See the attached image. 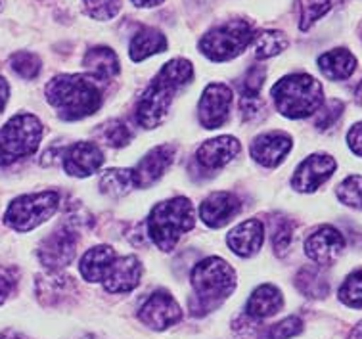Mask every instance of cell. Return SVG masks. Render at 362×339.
I'll return each mask as SVG.
<instances>
[{
    "label": "cell",
    "instance_id": "obj_1",
    "mask_svg": "<svg viewBox=\"0 0 362 339\" xmlns=\"http://www.w3.org/2000/svg\"><path fill=\"white\" fill-rule=\"evenodd\" d=\"M192 79H194V67L188 59L173 58L171 62H167L159 69L152 85L146 88L144 94L136 102V111H134L136 123L142 129L159 127L167 119V113L177 92L186 85H190Z\"/></svg>",
    "mask_w": 362,
    "mask_h": 339
},
{
    "label": "cell",
    "instance_id": "obj_2",
    "mask_svg": "<svg viewBox=\"0 0 362 339\" xmlns=\"http://www.w3.org/2000/svg\"><path fill=\"white\" fill-rule=\"evenodd\" d=\"M48 104L64 121H79L102 108V91L90 75H58L45 88Z\"/></svg>",
    "mask_w": 362,
    "mask_h": 339
},
{
    "label": "cell",
    "instance_id": "obj_3",
    "mask_svg": "<svg viewBox=\"0 0 362 339\" xmlns=\"http://www.w3.org/2000/svg\"><path fill=\"white\" fill-rule=\"evenodd\" d=\"M190 282L194 289L192 314L204 316L230 297L236 287V272L221 257H207L192 268Z\"/></svg>",
    "mask_w": 362,
    "mask_h": 339
},
{
    "label": "cell",
    "instance_id": "obj_4",
    "mask_svg": "<svg viewBox=\"0 0 362 339\" xmlns=\"http://www.w3.org/2000/svg\"><path fill=\"white\" fill-rule=\"evenodd\" d=\"M146 224L150 240L161 251H173L178 240L196 226V209L188 197H171L153 205Z\"/></svg>",
    "mask_w": 362,
    "mask_h": 339
},
{
    "label": "cell",
    "instance_id": "obj_5",
    "mask_svg": "<svg viewBox=\"0 0 362 339\" xmlns=\"http://www.w3.org/2000/svg\"><path fill=\"white\" fill-rule=\"evenodd\" d=\"M270 94L276 110L288 119L310 117L324 104L322 85L307 73H293L280 79Z\"/></svg>",
    "mask_w": 362,
    "mask_h": 339
},
{
    "label": "cell",
    "instance_id": "obj_6",
    "mask_svg": "<svg viewBox=\"0 0 362 339\" xmlns=\"http://www.w3.org/2000/svg\"><path fill=\"white\" fill-rule=\"evenodd\" d=\"M42 123L33 113H18L0 129V165L6 167L33 156L42 140Z\"/></svg>",
    "mask_w": 362,
    "mask_h": 339
},
{
    "label": "cell",
    "instance_id": "obj_7",
    "mask_svg": "<svg viewBox=\"0 0 362 339\" xmlns=\"http://www.w3.org/2000/svg\"><path fill=\"white\" fill-rule=\"evenodd\" d=\"M253 29L250 21L230 20L213 27L209 33L199 40V50L211 62H228L245 52V48L253 42Z\"/></svg>",
    "mask_w": 362,
    "mask_h": 339
},
{
    "label": "cell",
    "instance_id": "obj_8",
    "mask_svg": "<svg viewBox=\"0 0 362 339\" xmlns=\"http://www.w3.org/2000/svg\"><path fill=\"white\" fill-rule=\"evenodd\" d=\"M58 207L59 194L56 190L25 194V196L16 197L8 205L6 213H4V222L16 232H31L42 222L52 219Z\"/></svg>",
    "mask_w": 362,
    "mask_h": 339
},
{
    "label": "cell",
    "instance_id": "obj_9",
    "mask_svg": "<svg viewBox=\"0 0 362 339\" xmlns=\"http://www.w3.org/2000/svg\"><path fill=\"white\" fill-rule=\"evenodd\" d=\"M77 243H79V234L73 226H59L48 234L39 246V261L50 270V272H59L62 268L69 267L75 257H77Z\"/></svg>",
    "mask_w": 362,
    "mask_h": 339
},
{
    "label": "cell",
    "instance_id": "obj_10",
    "mask_svg": "<svg viewBox=\"0 0 362 339\" xmlns=\"http://www.w3.org/2000/svg\"><path fill=\"white\" fill-rule=\"evenodd\" d=\"M139 320L152 330H167L182 320V309L169 292L159 289L148 295L139 309Z\"/></svg>",
    "mask_w": 362,
    "mask_h": 339
},
{
    "label": "cell",
    "instance_id": "obj_11",
    "mask_svg": "<svg viewBox=\"0 0 362 339\" xmlns=\"http://www.w3.org/2000/svg\"><path fill=\"white\" fill-rule=\"evenodd\" d=\"M232 91L224 83H211L205 86L198 104L199 125L207 131L221 129L230 115Z\"/></svg>",
    "mask_w": 362,
    "mask_h": 339
},
{
    "label": "cell",
    "instance_id": "obj_12",
    "mask_svg": "<svg viewBox=\"0 0 362 339\" xmlns=\"http://www.w3.org/2000/svg\"><path fill=\"white\" fill-rule=\"evenodd\" d=\"M336 159L328 154H313L297 165L293 178H291V188L310 194L320 188L329 176L336 173Z\"/></svg>",
    "mask_w": 362,
    "mask_h": 339
},
{
    "label": "cell",
    "instance_id": "obj_13",
    "mask_svg": "<svg viewBox=\"0 0 362 339\" xmlns=\"http://www.w3.org/2000/svg\"><path fill=\"white\" fill-rule=\"evenodd\" d=\"M345 238L337 229L324 224L305 240V253L318 267H329L343 253Z\"/></svg>",
    "mask_w": 362,
    "mask_h": 339
},
{
    "label": "cell",
    "instance_id": "obj_14",
    "mask_svg": "<svg viewBox=\"0 0 362 339\" xmlns=\"http://www.w3.org/2000/svg\"><path fill=\"white\" fill-rule=\"evenodd\" d=\"M62 161H64V171L67 175L85 178V176L94 175L104 165L105 156L98 144L75 142L67 146L66 151L62 154Z\"/></svg>",
    "mask_w": 362,
    "mask_h": 339
},
{
    "label": "cell",
    "instance_id": "obj_15",
    "mask_svg": "<svg viewBox=\"0 0 362 339\" xmlns=\"http://www.w3.org/2000/svg\"><path fill=\"white\" fill-rule=\"evenodd\" d=\"M175 156H177V146H173V144H161L148 151L140 159L139 165L132 169L136 188H150L152 184L158 183L173 165Z\"/></svg>",
    "mask_w": 362,
    "mask_h": 339
},
{
    "label": "cell",
    "instance_id": "obj_16",
    "mask_svg": "<svg viewBox=\"0 0 362 339\" xmlns=\"http://www.w3.org/2000/svg\"><path fill=\"white\" fill-rule=\"evenodd\" d=\"M242 211V202L236 194L232 192H213L205 197L199 205V219L209 226V229H221L224 224L234 219Z\"/></svg>",
    "mask_w": 362,
    "mask_h": 339
},
{
    "label": "cell",
    "instance_id": "obj_17",
    "mask_svg": "<svg viewBox=\"0 0 362 339\" xmlns=\"http://www.w3.org/2000/svg\"><path fill=\"white\" fill-rule=\"evenodd\" d=\"M242 150V144L234 137H217L205 140L196 151V161L202 169L215 171L223 169L226 165L236 159V156Z\"/></svg>",
    "mask_w": 362,
    "mask_h": 339
},
{
    "label": "cell",
    "instance_id": "obj_18",
    "mask_svg": "<svg viewBox=\"0 0 362 339\" xmlns=\"http://www.w3.org/2000/svg\"><path fill=\"white\" fill-rule=\"evenodd\" d=\"M251 157L263 167H278L291 151V137L282 131H270L259 134L251 142Z\"/></svg>",
    "mask_w": 362,
    "mask_h": 339
},
{
    "label": "cell",
    "instance_id": "obj_19",
    "mask_svg": "<svg viewBox=\"0 0 362 339\" xmlns=\"http://www.w3.org/2000/svg\"><path fill=\"white\" fill-rule=\"evenodd\" d=\"M142 263L134 255L117 257L110 272L104 278V289L107 294H129L140 284Z\"/></svg>",
    "mask_w": 362,
    "mask_h": 339
},
{
    "label": "cell",
    "instance_id": "obj_20",
    "mask_svg": "<svg viewBox=\"0 0 362 339\" xmlns=\"http://www.w3.org/2000/svg\"><path fill=\"white\" fill-rule=\"evenodd\" d=\"M263 241L264 226L259 219H247V221L240 222L226 236V243L232 249V253L244 257V259L257 255L259 249L263 248Z\"/></svg>",
    "mask_w": 362,
    "mask_h": 339
},
{
    "label": "cell",
    "instance_id": "obj_21",
    "mask_svg": "<svg viewBox=\"0 0 362 339\" xmlns=\"http://www.w3.org/2000/svg\"><path fill=\"white\" fill-rule=\"evenodd\" d=\"M117 251L110 246H96L90 248L83 255V259L79 263L81 276L90 284L96 282H104V278L110 272V268L115 261H117Z\"/></svg>",
    "mask_w": 362,
    "mask_h": 339
},
{
    "label": "cell",
    "instance_id": "obj_22",
    "mask_svg": "<svg viewBox=\"0 0 362 339\" xmlns=\"http://www.w3.org/2000/svg\"><path fill=\"white\" fill-rule=\"evenodd\" d=\"M284 306V295L276 286L263 284L259 286L245 303V314L253 320H264L280 313Z\"/></svg>",
    "mask_w": 362,
    "mask_h": 339
},
{
    "label": "cell",
    "instance_id": "obj_23",
    "mask_svg": "<svg viewBox=\"0 0 362 339\" xmlns=\"http://www.w3.org/2000/svg\"><path fill=\"white\" fill-rule=\"evenodd\" d=\"M83 66L94 81H112L121 71L117 54L107 46H94L90 50H86Z\"/></svg>",
    "mask_w": 362,
    "mask_h": 339
},
{
    "label": "cell",
    "instance_id": "obj_24",
    "mask_svg": "<svg viewBox=\"0 0 362 339\" xmlns=\"http://www.w3.org/2000/svg\"><path fill=\"white\" fill-rule=\"evenodd\" d=\"M318 69L329 81H343L355 73L356 58L347 48H336L318 58Z\"/></svg>",
    "mask_w": 362,
    "mask_h": 339
},
{
    "label": "cell",
    "instance_id": "obj_25",
    "mask_svg": "<svg viewBox=\"0 0 362 339\" xmlns=\"http://www.w3.org/2000/svg\"><path fill=\"white\" fill-rule=\"evenodd\" d=\"M167 39L165 35L158 29L152 27H142L139 33L134 35L129 46V54H131L132 62H144L146 58H150L153 54H159L167 50Z\"/></svg>",
    "mask_w": 362,
    "mask_h": 339
},
{
    "label": "cell",
    "instance_id": "obj_26",
    "mask_svg": "<svg viewBox=\"0 0 362 339\" xmlns=\"http://www.w3.org/2000/svg\"><path fill=\"white\" fill-rule=\"evenodd\" d=\"M75 282L69 276H62L58 272L48 274V276H40L37 282V292L42 303L47 305H58L62 301L75 294Z\"/></svg>",
    "mask_w": 362,
    "mask_h": 339
},
{
    "label": "cell",
    "instance_id": "obj_27",
    "mask_svg": "<svg viewBox=\"0 0 362 339\" xmlns=\"http://www.w3.org/2000/svg\"><path fill=\"white\" fill-rule=\"evenodd\" d=\"M132 188H136L132 169H107L100 176V192L105 196L123 197Z\"/></svg>",
    "mask_w": 362,
    "mask_h": 339
},
{
    "label": "cell",
    "instance_id": "obj_28",
    "mask_svg": "<svg viewBox=\"0 0 362 339\" xmlns=\"http://www.w3.org/2000/svg\"><path fill=\"white\" fill-rule=\"evenodd\" d=\"M296 286L307 297L322 299L329 294V282L318 267H303L296 276Z\"/></svg>",
    "mask_w": 362,
    "mask_h": 339
},
{
    "label": "cell",
    "instance_id": "obj_29",
    "mask_svg": "<svg viewBox=\"0 0 362 339\" xmlns=\"http://www.w3.org/2000/svg\"><path fill=\"white\" fill-rule=\"evenodd\" d=\"M339 0H296L297 13H299V29L309 31L316 21L324 18Z\"/></svg>",
    "mask_w": 362,
    "mask_h": 339
},
{
    "label": "cell",
    "instance_id": "obj_30",
    "mask_svg": "<svg viewBox=\"0 0 362 339\" xmlns=\"http://www.w3.org/2000/svg\"><path fill=\"white\" fill-rule=\"evenodd\" d=\"M132 137H134L132 129L121 119H112L107 123L100 125L96 131V138L110 148H125L131 144Z\"/></svg>",
    "mask_w": 362,
    "mask_h": 339
},
{
    "label": "cell",
    "instance_id": "obj_31",
    "mask_svg": "<svg viewBox=\"0 0 362 339\" xmlns=\"http://www.w3.org/2000/svg\"><path fill=\"white\" fill-rule=\"evenodd\" d=\"M253 45H255V56L259 59H269L274 58L278 54H282L290 40L288 37L282 33V31H263V33H257L253 37Z\"/></svg>",
    "mask_w": 362,
    "mask_h": 339
},
{
    "label": "cell",
    "instance_id": "obj_32",
    "mask_svg": "<svg viewBox=\"0 0 362 339\" xmlns=\"http://www.w3.org/2000/svg\"><path fill=\"white\" fill-rule=\"evenodd\" d=\"M337 200L353 209H362V176L351 175L336 190Z\"/></svg>",
    "mask_w": 362,
    "mask_h": 339
},
{
    "label": "cell",
    "instance_id": "obj_33",
    "mask_svg": "<svg viewBox=\"0 0 362 339\" xmlns=\"http://www.w3.org/2000/svg\"><path fill=\"white\" fill-rule=\"evenodd\" d=\"M10 67H12V71L18 73L20 77L31 81V79L39 77L42 64H40V58L37 54L21 50V52H16L12 58H10Z\"/></svg>",
    "mask_w": 362,
    "mask_h": 339
},
{
    "label": "cell",
    "instance_id": "obj_34",
    "mask_svg": "<svg viewBox=\"0 0 362 339\" xmlns=\"http://www.w3.org/2000/svg\"><path fill=\"white\" fill-rule=\"evenodd\" d=\"M339 301L351 309H362V268L345 278L339 287Z\"/></svg>",
    "mask_w": 362,
    "mask_h": 339
},
{
    "label": "cell",
    "instance_id": "obj_35",
    "mask_svg": "<svg viewBox=\"0 0 362 339\" xmlns=\"http://www.w3.org/2000/svg\"><path fill=\"white\" fill-rule=\"evenodd\" d=\"M123 6V0H85L86 13L98 21L113 20Z\"/></svg>",
    "mask_w": 362,
    "mask_h": 339
},
{
    "label": "cell",
    "instance_id": "obj_36",
    "mask_svg": "<svg viewBox=\"0 0 362 339\" xmlns=\"http://www.w3.org/2000/svg\"><path fill=\"white\" fill-rule=\"evenodd\" d=\"M303 332V320L299 316H288L280 320L278 324L267 328L264 339H291Z\"/></svg>",
    "mask_w": 362,
    "mask_h": 339
},
{
    "label": "cell",
    "instance_id": "obj_37",
    "mask_svg": "<svg viewBox=\"0 0 362 339\" xmlns=\"http://www.w3.org/2000/svg\"><path fill=\"white\" fill-rule=\"evenodd\" d=\"M267 77V69L264 66H251L247 73L244 75V83L240 86L242 98H259V92Z\"/></svg>",
    "mask_w": 362,
    "mask_h": 339
},
{
    "label": "cell",
    "instance_id": "obj_38",
    "mask_svg": "<svg viewBox=\"0 0 362 339\" xmlns=\"http://www.w3.org/2000/svg\"><path fill=\"white\" fill-rule=\"evenodd\" d=\"M343 108H345V105H343V102L337 98L324 102L322 108L316 111V117H315L316 129H320V131H324V129H329L332 125L336 123L337 119L341 117Z\"/></svg>",
    "mask_w": 362,
    "mask_h": 339
},
{
    "label": "cell",
    "instance_id": "obj_39",
    "mask_svg": "<svg viewBox=\"0 0 362 339\" xmlns=\"http://www.w3.org/2000/svg\"><path fill=\"white\" fill-rule=\"evenodd\" d=\"M291 240H293V224L288 219H282L278 221V224L274 226V232H272V248H274V253L278 257L286 255V251L290 249Z\"/></svg>",
    "mask_w": 362,
    "mask_h": 339
},
{
    "label": "cell",
    "instance_id": "obj_40",
    "mask_svg": "<svg viewBox=\"0 0 362 339\" xmlns=\"http://www.w3.org/2000/svg\"><path fill=\"white\" fill-rule=\"evenodd\" d=\"M240 110H242V117L245 121H251V119H257L263 113V102L259 98H242Z\"/></svg>",
    "mask_w": 362,
    "mask_h": 339
},
{
    "label": "cell",
    "instance_id": "obj_41",
    "mask_svg": "<svg viewBox=\"0 0 362 339\" xmlns=\"http://www.w3.org/2000/svg\"><path fill=\"white\" fill-rule=\"evenodd\" d=\"M347 144L355 156L362 157V121L351 127V131L347 132Z\"/></svg>",
    "mask_w": 362,
    "mask_h": 339
},
{
    "label": "cell",
    "instance_id": "obj_42",
    "mask_svg": "<svg viewBox=\"0 0 362 339\" xmlns=\"http://www.w3.org/2000/svg\"><path fill=\"white\" fill-rule=\"evenodd\" d=\"M8 98H10V86H8L6 79L0 77V113L6 108Z\"/></svg>",
    "mask_w": 362,
    "mask_h": 339
},
{
    "label": "cell",
    "instance_id": "obj_43",
    "mask_svg": "<svg viewBox=\"0 0 362 339\" xmlns=\"http://www.w3.org/2000/svg\"><path fill=\"white\" fill-rule=\"evenodd\" d=\"M12 292V282L8 280L6 276L0 274V305L8 299V295Z\"/></svg>",
    "mask_w": 362,
    "mask_h": 339
},
{
    "label": "cell",
    "instance_id": "obj_44",
    "mask_svg": "<svg viewBox=\"0 0 362 339\" xmlns=\"http://www.w3.org/2000/svg\"><path fill=\"white\" fill-rule=\"evenodd\" d=\"M165 0H132V4L139 8H153L159 6V4H163Z\"/></svg>",
    "mask_w": 362,
    "mask_h": 339
},
{
    "label": "cell",
    "instance_id": "obj_45",
    "mask_svg": "<svg viewBox=\"0 0 362 339\" xmlns=\"http://www.w3.org/2000/svg\"><path fill=\"white\" fill-rule=\"evenodd\" d=\"M347 339H362V322H358V324L351 330L349 338Z\"/></svg>",
    "mask_w": 362,
    "mask_h": 339
},
{
    "label": "cell",
    "instance_id": "obj_46",
    "mask_svg": "<svg viewBox=\"0 0 362 339\" xmlns=\"http://www.w3.org/2000/svg\"><path fill=\"white\" fill-rule=\"evenodd\" d=\"M0 339H27V338H23L21 333L13 332V330H8V332H4L2 335H0Z\"/></svg>",
    "mask_w": 362,
    "mask_h": 339
},
{
    "label": "cell",
    "instance_id": "obj_47",
    "mask_svg": "<svg viewBox=\"0 0 362 339\" xmlns=\"http://www.w3.org/2000/svg\"><path fill=\"white\" fill-rule=\"evenodd\" d=\"M355 98H356V102H358V104L362 105V81H361V83H358V86H356Z\"/></svg>",
    "mask_w": 362,
    "mask_h": 339
},
{
    "label": "cell",
    "instance_id": "obj_48",
    "mask_svg": "<svg viewBox=\"0 0 362 339\" xmlns=\"http://www.w3.org/2000/svg\"><path fill=\"white\" fill-rule=\"evenodd\" d=\"M0 4H2V0H0Z\"/></svg>",
    "mask_w": 362,
    "mask_h": 339
}]
</instances>
